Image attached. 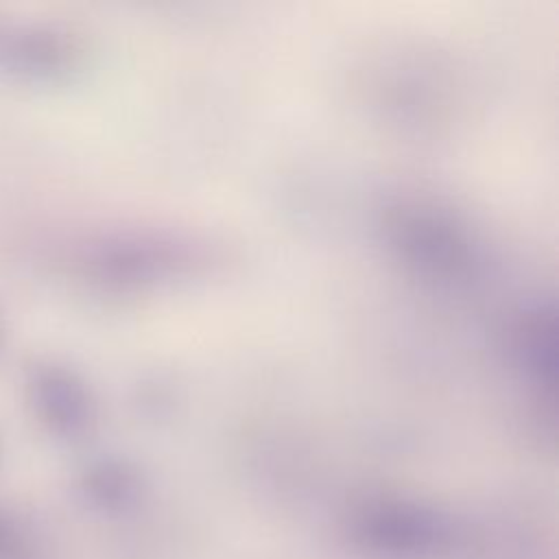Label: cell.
I'll use <instances>...</instances> for the list:
<instances>
[{
    "label": "cell",
    "instance_id": "cell-1",
    "mask_svg": "<svg viewBox=\"0 0 559 559\" xmlns=\"http://www.w3.org/2000/svg\"><path fill=\"white\" fill-rule=\"evenodd\" d=\"M0 535H2V533H0ZM0 539H2V537H0Z\"/></svg>",
    "mask_w": 559,
    "mask_h": 559
}]
</instances>
